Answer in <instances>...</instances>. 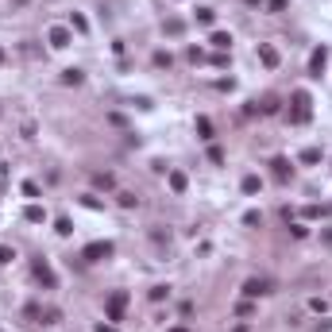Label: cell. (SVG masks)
<instances>
[{"label":"cell","instance_id":"obj_1","mask_svg":"<svg viewBox=\"0 0 332 332\" xmlns=\"http://www.w3.org/2000/svg\"><path fill=\"white\" fill-rule=\"evenodd\" d=\"M309 116H313V97L305 89H298L294 93V112H290V120L294 124H309Z\"/></svg>","mask_w":332,"mask_h":332},{"label":"cell","instance_id":"obj_17","mask_svg":"<svg viewBox=\"0 0 332 332\" xmlns=\"http://www.w3.org/2000/svg\"><path fill=\"white\" fill-rule=\"evenodd\" d=\"M54 232H58V236H70V232H73V224H70L66 217H58V220H54Z\"/></svg>","mask_w":332,"mask_h":332},{"label":"cell","instance_id":"obj_4","mask_svg":"<svg viewBox=\"0 0 332 332\" xmlns=\"http://www.w3.org/2000/svg\"><path fill=\"white\" fill-rule=\"evenodd\" d=\"M31 271H35V278H39L46 290L58 286V278H54V271H50V263H46V259H35V267H31Z\"/></svg>","mask_w":332,"mask_h":332},{"label":"cell","instance_id":"obj_9","mask_svg":"<svg viewBox=\"0 0 332 332\" xmlns=\"http://www.w3.org/2000/svg\"><path fill=\"white\" fill-rule=\"evenodd\" d=\"M271 170H275L278 182H286L290 174H294V166H290V159H275V162H271Z\"/></svg>","mask_w":332,"mask_h":332},{"label":"cell","instance_id":"obj_5","mask_svg":"<svg viewBox=\"0 0 332 332\" xmlns=\"http://www.w3.org/2000/svg\"><path fill=\"white\" fill-rule=\"evenodd\" d=\"M325 66H329V50H325V46H317V50L309 54V73H313V77H321V73H325Z\"/></svg>","mask_w":332,"mask_h":332},{"label":"cell","instance_id":"obj_23","mask_svg":"<svg viewBox=\"0 0 332 332\" xmlns=\"http://www.w3.org/2000/svg\"><path fill=\"white\" fill-rule=\"evenodd\" d=\"M259 220H263V217H259V213H255V209H251V213H244V224H251V228H255Z\"/></svg>","mask_w":332,"mask_h":332},{"label":"cell","instance_id":"obj_27","mask_svg":"<svg viewBox=\"0 0 332 332\" xmlns=\"http://www.w3.org/2000/svg\"><path fill=\"white\" fill-rule=\"evenodd\" d=\"M170 332H186V329H170Z\"/></svg>","mask_w":332,"mask_h":332},{"label":"cell","instance_id":"obj_11","mask_svg":"<svg viewBox=\"0 0 332 332\" xmlns=\"http://www.w3.org/2000/svg\"><path fill=\"white\" fill-rule=\"evenodd\" d=\"M23 217H27L31 224H39V220H46V209H43V205H27V213H23Z\"/></svg>","mask_w":332,"mask_h":332},{"label":"cell","instance_id":"obj_26","mask_svg":"<svg viewBox=\"0 0 332 332\" xmlns=\"http://www.w3.org/2000/svg\"><path fill=\"white\" fill-rule=\"evenodd\" d=\"M97 332H116V329H112V325H101V329H97Z\"/></svg>","mask_w":332,"mask_h":332},{"label":"cell","instance_id":"obj_19","mask_svg":"<svg viewBox=\"0 0 332 332\" xmlns=\"http://www.w3.org/2000/svg\"><path fill=\"white\" fill-rule=\"evenodd\" d=\"M197 131H201V139H213V124H209L205 116H201V120H197Z\"/></svg>","mask_w":332,"mask_h":332},{"label":"cell","instance_id":"obj_13","mask_svg":"<svg viewBox=\"0 0 332 332\" xmlns=\"http://www.w3.org/2000/svg\"><path fill=\"white\" fill-rule=\"evenodd\" d=\"M170 189H174V193L186 189V174H182V170H170Z\"/></svg>","mask_w":332,"mask_h":332},{"label":"cell","instance_id":"obj_25","mask_svg":"<svg viewBox=\"0 0 332 332\" xmlns=\"http://www.w3.org/2000/svg\"><path fill=\"white\" fill-rule=\"evenodd\" d=\"M286 4H290V0H271V12H282Z\"/></svg>","mask_w":332,"mask_h":332},{"label":"cell","instance_id":"obj_21","mask_svg":"<svg viewBox=\"0 0 332 332\" xmlns=\"http://www.w3.org/2000/svg\"><path fill=\"white\" fill-rule=\"evenodd\" d=\"M12 259H15V251H12V247H0V267H8Z\"/></svg>","mask_w":332,"mask_h":332},{"label":"cell","instance_id":"obj_8","mask_svg":"<svg viewBox=\"0 0 332 332\" xmlns=\"http://www.w3.org/2000/svg\"><path fill=\"white\" fill-rule=\"evenodd\" d=\"M259 62L267 66V70H275V66H278V50H275L271 43H263V46H259Z\"/></svg>","mask_w":332,"mask_h":332},{"label":"cell","instance_id":"obj_12","mask_svg":"<svg viewBox=\"0 0 332 332\" xmlns=\"http://www.w3.org/2000/svg\"><path fill=\"white\" fill-rule=\"evenodd\" d=\"M209 43L217 46V50H228V46H232V35H224V31H213V39H209Z\"/></svg>","mask_w":332,"mask_h":332},{"label":"cell","instance_id":"obj_6","mask_svg":"<svg viewBox=\"0 0 332 332\" xmlns=\"http://www.w3.org/2000/svg\"><path fill=\"white\" fill-rule=\"evenodd\" d=\"M244 294H247V298H259V294H271V282H267V278H247V282H244Z\"/></svg>","mask_w":332,"mask_h":332},{"label":"cell","instance_id":"obj_16","mask_svg":"<svg viewBox=\"0 0 332 332\" xmlns=\"http://www.w3.org/2000/svg\"><path fill=\"white\" fill-rule=\"evenodd\" d=\"M302 162H321V147H305V151H302Z\"/></svg>","mask_w":332,"mask_h":332},{"label":"cell","instance_id":"obj_3","mask_svg":"<svg viewBox=\"0 0 332 332\" xmlns=\"http://www.w3.org/2000/svg\"><path fill=\"white\" fill-rule=\"evenodd\" d=\"M124 313H128V294L116 290L112 298H108V305H104V317L108 321H124Z\"/></svg>","mask_w":332,"mask_h":332},{"label":"cell","instance_id":"obj_2","mask_svg":"<svg viewBox=\"0 0 332 332\" xmlns=\"http://www.w3.org/2000/svg\"><path fill=\"white\" fill-rule=\"evenodd\" d=\"M116 247L108 244V240H97V244H85V251H81V259L85 263H101V259H112Z\"/></svg>","mask_w":332,"mask_h":332},{"label":"cell","instance_id":"obj_20","mask_svg":"<svg viewBox=\"0 0 332 332\" xmlns=\"http://www.w3.org/2000/svg\"><path fill=\"white\" fill-rule=\"evenodd\" d=\"M93 182H97L101 189H112V174H93Z\"/></svg>","mask_w":332,"mask_h":332},{"label":"cell","instance_id":"obj_14","mask_svg":"<svg viewBox=\"0 0 332 332\" xmlns=\"http://www.w3.org/2000/svg\"><path fill=\"white\" fill-rule=\"evenodd\" d=\"M213 19H217V12H213V8H197V23H205V27H209Z\"/></svg>","mask_w":332,"mask_h":332},{"label":"cell","instance_id":"obj_18","mask_svg":"<svg viewBox=\"0 0 332 332\" xmlns=\"http://www.w3.org/2000/svg\"><path fill=\"white\" fill-rule=\"evenodd\" d=\"M244 193H259V178H255V174L244 178Z\"/></svg>","mask_w":332,"mask_h":332},{"label":"cell","instance_id":"obj_15","mask_svg":"<svg viewBox=\"0 0 332 332\" xmlns=\"http://www.w3.org/2000/svg\"><path fill=\"white\" fill-rule=\"evenodd\" d=\"M70 27H73V31H81V35H85V31H89L85 15H77V12H73V15H70Z\"/></svg>","mask_w":332,"mask_h":332},{"label":"cell","instance_id":"obj_10","mask_svg":"<svg viewBox=\"0 0 332 332\" xmlns=\"http://www.w3.org/2000/svg\"><path fill=\"white\" fill-rule=\"evenodd\" d=\"M62 81H66V85H81V81H85V73L77 70V66H70V70H62Z\"/></svg>","mask_w":332,"mask_h":332},{"label":"cell","instance_id":"obj_24","mask_svg":"<svg viewBox=\"0 0 332 332\" xmlns=\"http://www.w3.org/2000/svg\"><path fill=\"white\" fill-rule=\"evenodd\" d=\"M170 62H174V58L166 54V50H159V54H155V66H170Z\"/></svg>","mask_w":332,"mask_h":332},{"label":"cell","instance_id":"obj_7","mask_svg":"<svg viewBox=\"0 0 332 332\" xmlns=\"http://www.w3.org/2000/svg\"><path fill=\"white\" fill-rule=\"evenodd\" d=\"M46 39H50V46H54V50H62V46H70V27H50V35H46Z\"/></svg>","mask_w":332,"mask_h":332},{"label":"cell","instance_id":"obj_28","mask_svg":"<svg viewBox=\"0 0 332 332\" xmlns=\"http://www.w3.org/2000/svg\"><path fill=\"white\" fill-rule=\"evenodd\" d=\"M0 62H4V50H0Z\"/></svg>","mask_w":332,"mask_h":332},{"label":"cell","instance_id":"obj_22","mask_svg":"<svg viewBox=\"0 0 332 332\" xmlns=\"http://www.w3.org/2000/svg\"><path fill=\"white\" fill-rule=\"evenodd\" d=\"M166 294H170V290H166V286H151V302H162Z\"/></svg>","mask_w":332,"mask_h":332}]
</instances>
